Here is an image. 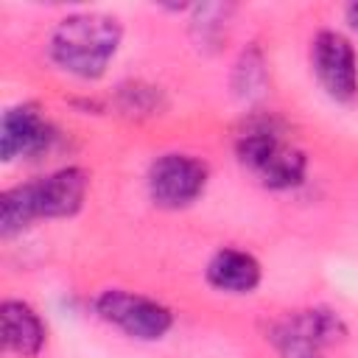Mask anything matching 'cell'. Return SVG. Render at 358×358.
Segmentation results:
<instances>
[{"instance_id": "6da1fadb", "label": "cell", "mask_w": 358, "mask_h": 358, "mask_svg": "<svg viewBox=\"0 0 358 358\" xmlns=\"http://www.w3.org/2000/svg\"><path fill=\"white\" fill-rule=\"evenodd\" d=\"M90 176L84 168L67 165L42 179L8 187L0 196V235L11 238L36 218H67L81 210Z\"/></svg>"}, {"instance_id": "7a4b0ae2", "label": "cell", "mask_w": 358, "mask_h": 358, "mask_svg": "<svg viewBox=\"0 0 358 358\" xmlns=\"http://www.w3.org/2000/svg\"><path fill=\"white\" fill-rule=\"evenodd\" d=\"M123 39L120 20L101 11H78L64 20L50 34V59L70 76L92 81L101 78L115 59Z\"/></svg>"}, {"instance_id": "3957f363", "label": "cell", "mask_w": 358, "mask_h": 358, "mask_svg": "<svg viewBox=\"0 0 358 358\" xmlns=\"http://www.w3.org/2000/svg\"><path fill=\"white\" fill-rule=\"evenodd\" d=\"M235 154L238 162L249 168L260 179V185L271 190H288L302 185L305 179V168H308L305 154L282 137L274 120L249 123L235 140Z\"/></svg>"}, {"instance_id": "277c9868", "label": "cell", "mask_w": 358, "mask_h": 358, "mask_svg": "<svg viewBox=\"0 0 358 358\" xmlns=\"http://www.w3.org/2000/svg\"><path fill=\"white\" fill-rule=\"evenodd\" d=\"M347 333L338 313L327 308H308L282 316L271 327V344L280 358H324V350Z\"/></svg>"}, {"instance_id": "5b68a950", "label": "cell", "mask_w": 358, "mask_h": 358, "mask_svg": "<svg viewBox=\"0 0 358 358\" xmlns=\"http://www.w3.org/2000/svg\"><path fill=\"white\" fill-rule=\"evenodd\" d=\"M95 313L103 322L115 324L117 330H123L126 336L140 338V341H157L173 324V316L162 302L134 294V291H126V288L101 291L95 299Z\"/></svg>"}, {"instance_id": "8992f818", "label": "cell", "mask_w": 358, "mask_h": 358, "mask_svg": "<svg viewBox=\"0 0 358 358\" xmlns=\"http://www.w3.org/2000/svg\"><path fill=\"white\" fill-rule=\"evenodd\" d=\"M207 165L193 154H162L148 168V196L165 210L193 204L207 187Z\"/></svg>"}, {"instance_id": "52a82bcc", "label": "cell", "mask_w": 358, "mask_h": 358, "mask_svg": "<svg viewBox=\"0 0 358 358\" xmlns=\"http://www.w3.org/2000/svg\"><path fill=\"white\" fill-rule=\"evenodd\" d=\"M310 67L333 101L347 103L358 95V56L344 34L330 28L319 31L310 42Z\"/></svg>"}, {"instance_id": "ba28073f", "label": "cell", "mask_w": 358, "mask_h": 358, "mask_svg": "<svg viewBox=\"0 0 358 358\" xmlns=\"http://www.w3.org/2000/svg\"><path fill=\"white\" fill-rule=\"evenodd\" d=\"M53 137H56L53 126L36 112V106L31 103L11 106L0 123V157L11 162L17 157L39 154L50 145Z\"/></svg>"}, {"instance_id": "9c48e42d", "label": "cell", "mask_w": 358, "mask_h": 358, "mask_svg": "<svg viewBox=\"0 0 358 358\" xmlns=\"http://www.w3.org/2000/svg\"><path fill=\"white\" fill-rule=\"evenodd\" d=\"M0 322H3V344H6V350L17 352L22 358L39 355V350L45 347L48 330H45V322L39 319V313L28 302L3 299Z\"/></svg>"}, {"instance_id": "30bf717a", "label": "cell", "mask_w": 358, "mask_h": 358, "mask_svg": "<svg viewBox=\"0 0 358 358\" xmlns=\"http://www.w3.org/2000/svg\"><path fill=\"white\" fill-rule=\"evenodd\" d=\"M207 282L227 294H249L260 282V263L243 249H218L207 263Z\"/></svg>"}, {"instance_id": "8fae6325", "label": "cell", "mask_w": 358, "mask_h": 358, "mask_svg": "<svg viewBox=\"0 0 358 358\" xmlns=\"http://www.w3.org/2000/svg\"><path fill=\"white\" fill-rule=\"evenodd\" d=\"M232 90L238 98L252 101L266 90V62L257 48H249L241 53L232 70Z\"/></svg>"}, {"instance_id": "7c38bea8", "label": "cell", "mask_w": 358, "mask_h": 358, "mask_svg": "<svg viewBox=\"0 0 358 358\" xmlns=\"http://www.w3.org/2000/svg\"><path fill=\"white\" fill-rule=\"evenodd\" d=\"M117 101H120V109L131 112V115H154L162 106L159 90L151 87V84H143V81L120 84L117 87Z\"/></svg>"}, {"instance_id": "4fadbf2b", "label": "cell", "mask_w": 358, "mask_h": 358, "mask_svg": "<svg viewBox=\"0 0 358 358\" xmlns=\"http://www.w3.org/2000/svg\"><path fill=\"white\" fill-rule=\"evenodd\" d=\"M232 8L229 6H201L196 8V20H193V31H201L199 42H213L224 34V22H227V14Z\"/></svg>"}, {"instance_id": "5bb4252c", "label": "cell", "mask_w": 358, "mask_h": 358, "mask_svg": "<svg viewBox=\"0 0 358 358\" xmlns=\"http://www.w3.org/2000/svg\"><path fill=\"white\" fill-rule=\"evenodd\" d=\"M347 22H350V28L352 31H358V3H352V6H347Z\"/></svg>"}]
</instances>
